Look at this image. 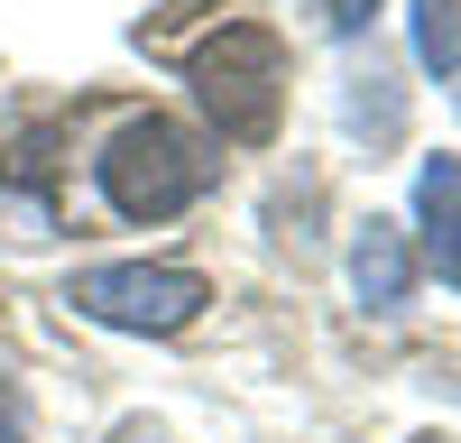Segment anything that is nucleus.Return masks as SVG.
I'll list each match as a JSON object with an SVG mask.
<instances>
[{"mask_svg": "<svg viewBox=\"0 0 461 443\" xmlns=\"http://www.w3.org/2000/svg\"><path fill=\"white\" fill-rule=\"evenodd\" d=\"M111 443H158V434H148V425H121V434H111Z\"/></svg>", "mask_w": 461, "mask_h": 443, "instance_id": "6e6552de", "label": "nucleus"}, {"mask_svg": "<svg viewBox=\"0 0 461 443\" xmlns=\"http://www.w3.org/2000/svg\"><path fill=\"white\" fill-rule=\"evenodd\" d=\"M93 176H102V194H111L121 222H176L212 185V148L185 121H167V111H139V121H121L102 139Z\"/></svg>", "mask_w": 461, "mask_h": 443, "instance_id": "f257e3e1", "label": "nucleus"}, {"mask_svg": "<svg viewBox=\"0 0 461 443\" xmlns=\"http://www.w3.org/2000/svg\"><path fill=\"white\" fill-rule=\"evenodd\" d=\"M415 203H425V249H434V268L461 286V158H425Z\"/></svg>", "mask_w": 461, "mask_h": 443, "instance_id": "39448f33", "label": "nucleus"}, {"mask_svg": "<svg viewBox=\"0 0 461 443\" xmlns=\"http://www.w3.org/2000/svg\"><path fill=\"white\" fill-rule=\"evenodd\" d=\"M351 286H360L369 314H397L406 295H415V249H406L397 222H369V231H360V249H351Z\"/></svg>", "mask_w": 461, "mask_h": 443, "instance_id": "20e7f679", "label": "nucleus"}, {"mask_svg": "<svg viewBox=\"0 0 461 443\" xmlns=\"http://www.w3.org/2000/svg\"><path fill=\"white\" fill-rule=\"evenodd\" d=\"M212 305V286L194 268H84L74 277V314H93L111 332H185Z\"/></svg>", "mask_w": 461, "mask_h": 443, "instance_id": "7ed1b4c3", "label": "nucleus"}, {"mask_svg": "<svg viewBox=\"0 0 461 443\" xmlns=\"http://www.w3.org/2000/svg\"><path fill=\"white\" fill-rule=\"evenodd\" d=\"M194 102L212 111V130L221 139H277V111H286V47H277V28H258V19H230L221 37H203L194 47Z\"/></svg>", "mask_w": 461, "mask_h": 443, "instance_id": "f03ea898", "label": "nucleus"}, {"mask_svg": "<svg viewBox=\"0 0 461 443\" xmlns=\"http://www.w3.org/2000/svg\"><path fill=\"white\" fill-rule=\"evenodd\" d=\"M406 28H415V56H425V74H461V0H415L406 10Z\"/></svg>", "mask_w": 461, "mask_h": 443, "instance_id": "423d86ee", "label": "nucleus"}, {"mask_svg": "<svg viewBox=\"0 0 461 443\" xmlns=\"http://www.w3.org/2000/svg\"><path fill=\"white\" fill-rule=\"evenodd\" d=\"M369 10H378V0H323V19H332V37H360V28H369Z\"/></svg>", "mask_w": 461, "mask_h": 443, "instance_id": "0eeeda50", "label": "nucleus"}]
</instances>
